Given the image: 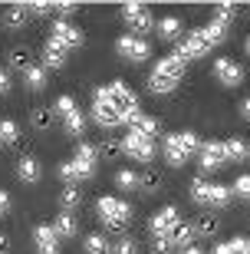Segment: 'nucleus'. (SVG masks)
I'll use <instances>...</instances> for the list:
<instances>
[{
  "mask_svg": "<svg viewBox=\"0 0 250 254\" xmlns=\"http://www.w3.org/2000/svg\"><path fill=\"white\" fill-rule=\"evenodd\" d=\"M3 251H7V238L0 235V254H3Z\"/></svg>",
  "mask_w": 250,
  "mask_h": 254,
  "instance_id": "nucleus-43",
  "label": "nucleus"
},
{
  "mask_svg": "<svg viewBox=\"0 0 250 254\" xmlns=\"http://www.w3.org/2000/svg\"><path fill=\"white\" fill-rule=\"evenodd\" d=\"M214 79L221 86H241L244 83V69H241V63L237 60H231V57H221V60H214Z\"/></svg>",
  "mask_w": 250,
  "mask_h": 254,
  "instance_id": "nucleus-14",
  "label": "nucleus"
},
{
  "mask_svg": "<svg viewBox=\"0 0 250 254\" xmlns=\"http://www.w3.org/2000/svg\"><path fill=\"white\" fill-rule=\"evenodd\" d=\"M178 225H181V215H178V208H175V205H165L155 218H151V235H155V238H158V235H171Z\"/></svg>",
  "mask_w": 250,
  "mask_h": 254,
  "instance_id": "nucleus-15",
  "label": "nucleus"
},
{
  "mask_svg": "<svg viewBox=\"0 0 250 254\" xmlns=\"http://www.w3.org/2000/svg\"><path fill=\"white\" fill-rule=\"evenodd\" d=\"M224 40H227V30L211 20L207 27L185 33V37L178 40V47H175L171 57H178L181 63H188V60H198V57H204V53H211V50L217 47V43H224Z\"/></svg>",
  "mask_w": 250,
  "mask_h": 254,
  "instance_id": "nucleus-1",
  "label": "nucleus"
},
{
  "mask_svg": "<svg viewBox=\"0 0 250 254\" xmlns=\"http://www.w3.org/2000/svg\"><path fill=\"white\" fill-rule=\"evenodd\" d=\"M53 113H56V109H47V106H37V109L30 113V123H33V129L47 132L50 126H53Z\"/></svg>",
  "mask_w": 250,
  "mask_h": 254,
  "instance_id": "nucleus-29",
  "label": "nucleus"
},
{
  "mask_svg": "<svg viewBox=\"0 0 250 254\" xmlns=\"http://www.w3.org/2000/svg\"><path fill=\"white\" fill-rule=\"evenodd\" d=\"M224 152H227V159H231V162H241V159H247V155H250V149H247V142H244V139L224 142Z\"/></svg>",
  "mask_w": 250,
  "mask_h": 254,
  "instance_id": "nucleus-31",
  "label": "nucleus"
},
{
  "mask_svg": "<svg viewBox=\"0 0 250 254\" xmlns=\"http://www.w3.org/2000/svg\"><path fill=\"white\" fill-rule=\"evenodd\" d=\"M234 20H237V7H231V3H217V10H214V23H221L224 30H231Z\"/></svg>",
  "mask_w": 250,
  "mask_h": 254,
  "instance_id": "nucleus-30",
  "label": "nucleus"
},
{
  "mask_svg": "<svg viewBox=\"0 0 250 254\" xmlns=\"http://www.w3.org/2000/svg\"><path fill=\"white\" fill-rule=\"evenodd\" d=\"M161 189V172L158 169H145L139 175V191H145V195H155V191Z\"/></svg>",
  "mask_w": 250,
  "mask_h": 254,
  "instance_id": "nucleus-23",
  "label": "nucleus"
},
{
  "mask_svg": "<svg viewBox=\"0 0 250 254\" xmlns=\"http://www.w3.org/2000/svg\"><path fill=\"white\" fill-rule=\"evenodd\" d=\"M93 123L102 126V129H115V126H122L119 109H115L102 93H96V99H93Z\"/></svg>",
  "mask_w": 250,
  "mask_h": 254,
  "instance_id": "nucleus-12",
  "label": "nucleus"
},
{
  "mask_svg": "<svg viewBox=\"0 0 250 254\" xmlns=\"http://www.w3.org/2000/svg\"><path fill=\"white\" fill-rule=\"evenodd\" d=\"M50 40H56L59 47H66V50H76L79 43H83V33L73 27V23H66V20H56L53 23V37Z\"/></svg>",
  "mask_w": 250,
  "mask_h": 254,
  "instance_id": "nucleus-16",
  "label": "nucleus"
},
{
  "mask_svg": "<svg viewBox=\"0 0 250 254\" xmlns=\"http://www.w3.org/2000/svg\"><path fill=\"white\" fill-rule=\"evenodd\" d=\"M10 86H13V83H10V73H7V69H0V96H7Z\"/></svg>",
  "mask_w": 250,
  "mask_h": 254,
  "instance_id": "nucleus-39",
  "label": "nucleus"
},
{
  "mask_svg": "<svg viewBox=\"0 0 250 254\" xmlns=\"http://www.w3.org/2000/svg\"><path fill=\"white\" fill-rule=\"evenodd\" d=\"M86 254H112V248L102 235H89L86 238Z\"/></svg>",
  "mask_w": 250,
  "mask_h": 254,
  "instance_id": "nucleus-33",
  "label": "nucleus"
},
{
  "mask_svg": "<svg viewBox=\"0 0 250 254\" xmlns=\"http://www.w3.org/2000/svg\"><path fill=\"white\" fill-rule=\"evenodd\" d=\"M168 238H171V248H191V241H195V225H191V221H181Z\"/></svg>",
  "mask_w": 250,
  "mask_h": 254,
  "instance_id": "nucleus-21",
  "label": "nucleus"
},
{
  "mask_svg": "<svg viewBox=\"0 0 250 254\" xmlns=\"http://www.w3.org/2000/svg\"><path fill=\"white\" fill-rule=\"evenodd\" d=\"M247 159H250V155H247Z\"/></svg>",
  "mask_w": 250,
  "mask_h": 254,
  "instance_id": "nucleus-46",
  "label": "nucleus"
},
{
  "mask_svg": "<svg viewBox=\"0 0 250 254\" xmlns=\"http://www.w3.org/2000/svg\"><path fill=\"white\" fill-rule=\"evenodd\" d=\"M17 123H10V119H3L0 123V145H10V142H17Z\"/></svg>",
  "mask_w": 250,
  "mask_h": 254,
  "instance_id": "nucleus-36",
  "label": "nucleus"
},
{
  "mask_svg": "<svg viewBox=\"0 0 250 254\" xmlns=\"http://www.w3.org/2000/svg\"><path fill=\"white\" fill-rule=\"evenodd\" d=\"M115 254H139V245L132 238H122L119 245H115Z\"/></svg>",
  "mask_w": 250,
  "mask_h": 254,
  "instance_id": "nucleus-38",
  "label": "nucleus"
},
{
  "mask_svg": "<svg viewBox=\"0 0 250 254\" xmlns=\"http://www.w3.org/2000/svg\"><path fill=\"white\" fill-rule=\"evenodd\" d=\"M214 254H250V241L247 238H231V241H221L214 248Z\"/></svg>",
  "mask_w": 250,
  "mask_h": 254,
  "instance_id": "nucleus-28",
  "label": "nucleus"
},
{
  "mask_svg": "<svg viewBox=\"0 0 250 254\" xmlns=\"http://www.w3.org/2000/svg\"><path fill=\"white\" fill-rule=\"evenodd\" d=\"M59 201H63L66 211H73V208L79 205V201H83V195H79V189H76V185H66V189L59 191Z\"/></svg>",
  "mask_w": 250,
  "mask_h": 254,
  "instance_id": "nucleus-35",
  "label": "nucleus"
},
{
  "mask_svg": "<svg viewBox=\"0 0 250 254\" xmlns=\"http://www.w3.org/2000/svg\"><path fill=\"white\" fill-rule=\"evenodd\" d=\"M7 211H10V195L0 191V215H7Z\"/></svg>",
  "mask_w": 250,
  "mask_h": 254,
  "instance_id": "nucleus-40",
  "label": "nucleus"
},
{
  "mask_svg": "<svg viewBox=\"0 0 250 254\" xmlns=\"http://www.w3.org/2000/svg\"><path fill=\"white\" fill-rule=\"evenodd\" d=\"M53 231H56L59 238H76V231H79V221H76L69 211H63V215L53 221Z\"/></svg>",
  "mask_w": 250,
  "mask_h": 254,
  "instance_id": "nucleus-22",
  "label": "nucleus"
},
{
  "mask_svg": "<svg viewBox=\"0 0 250 254\" xmlns=\"http://www.w3.org/2000/svg\"><path fill=\"white\" fill-rule=\"evenodd\" d=\"M96 211H99V218L105 221L109 231H125L129 221H132V208L115 195H102L99 201H96Z\"/></svg>",
  "mask_w": 250,
  "mask_h": 254,
  "instance_id": "nucleus-5",
  "label": "nucleus"
},
{
  "mask_svg": "<svg viewBox=\"0 0 250 254\" xmlns=\"http://www.w3.org/2000/svg\"><path fill=\"white\" fill-rule=\"evenodd\" d=\"M66 53H69V50L59 47L56 40H47V47H43V63H47L50 69H59V66L66 63Z\"/></svg>",
  "mask_w": 250,
  "mask_h": 254,
  "instance_id": "nucleus-19",
  "label": "nucleus"
},
{
  "mask_svg": "<svg viewBox=\"0 0 250 254\" xmlns=\"http://www.w3.org/2000/svg\"><path fill=\"white\" fill-rule=\"evenodd\" d=\"M17 179L27 182V185H37L40 182V162L33 159V155H23V159L17 162Z\"/></svg>",
  "mask_w": 250,
  "mask_h": 254,
  "instance_id": "nucleus-18",
  "label": "nucleus"
},
{
  "mask_svg": "<svg viewBox=\"0 0 250 254\" xmlns=\"http://www.w3.org/2000/svg\"><path fill=\"white\" fill-rule=\"evenodd\" d=\"M122 152L129 155V159L142 162V165H151V159H155V139H149V135H142V132H125V139H122Z\"/></svg>",
  "mask_w": 250,
  "mask_h": 254,
  "instance_id": "nucleus-8",
  "label": "nucleus"
},
{
  "mask_svg": "<svg viewBox=\"0 0 250 254\" xmlns=\"http://www.w3.org/2000/svg\"><path fill=\"white\" fill-rule=\"evenodd\" d=\"M53 109L63 116V126H66V132H69V135H83L86 119H83V113H79V106L73 103V96H59Z\"/></svg>",
  "mask_w": 250,
  "mask_h": 254,
  "instance_id": "nucleus-9",
  "label": "nucleus"
},
{
  "mask_svg": "<svg viewBox=\"0 0 250 254\" xmlns=\"http://www.w3.org/2000/svg\"><path fill=\"white\" fill-rule=\"evenodd\" d=\"M217 231H221V221L214 215H204V218L195 221V238H214Z\"/></svg>",
  "mask_w": 250,
  "mask_h": 254,
  "instance_id": "nucleus-25",
  "label": "nucleus"
},
{
  "mask_svg": "<svg viewBox=\"0 0 250 254\" xmlns=\"http://www.w3.org/2000/svg\"><path fill=\"white\" fill-rule=\"evenodd\" d=\"M53 10H59V13H63V17H69V13H73V3H53Z\"/></svg>",
  "mask_w": 250,
  "mask_h": 254,
  "instance_id": "nucleus-41",
  "label": "nucleus"
},
{
  "mask_svg": "<svg viewBox=\"0 0 250 254\" xmlns=\"http://www.w3.org/2000/svg\"><path fill=\"white\" fill-rule=\"evenodd\" d=\"M181 254H201V251H198V248H185V251H181Z\"/></svg>",
  "mask_w": 250,
  "mask_h": 254,
  "instance_id": "nucleus-44",
  "label": "nucleus"
},
{
  "mask_svg": "<svg viewBox=\"0 0 250 254\" xmlns=\"http://www.w3.org/2000/svg\"><path fill=\"white\" fill-rule=\"evenodd\" d=\"M234 195H241V198H250V175H241V179L234 182Z\"/></svg>",
  "mask_w": 250,
  "mask_h": 254,
  "instance_id": "nucleus-37",
  "label": "nucleus"
},
{
  "mask_svg": "<svg viewBox=\"0 0 250 254\" xmlns=\"http://www.w3.org/2000/svg\"><path fill=\"white\" fill-rule=\"evenodd\" d=\"M198 149H201V139H198L195 132H171L165 139V162L171 169H181Z\"/></svg>",
  "mask_w": 250,
  "mask_h": 254,
  "instance_id": "nucleus-3",
  "label": "nucleus"
},
{
  "mask_svg": "<svg viewBox=\"0 0 250 254\" xmlns=\"http://www.w3.org/2000/svg\"><path fill=\"white\" fill-rule=\"evenodd\" d=\"M115 185H119L122 191H135L139 189V175H135L132 169H122L119 175H115Z\"/></svg>",
  "mask_w": 250,
  "mask_h": 254,
  "instance_id": "nucleus-34",
  "label": "nucleus"
},
{
  "mask_svg": "<svg viewBox=\"0 0 250 254\" xmlns=\"http://www.w3.org/2000/svg\"><path fill=\"white\" fill-rule=\"evenodd\" d=\"M27 3H13V7H7L3 10V27L7 30H20L23 23H27Z\"/></svg>",
  "mask_w": 250,
  "mask_h": 254,
  "instance_id": "nucleus-20",
  "label": "nucleus"
},
{
  "mask_svg": "<svg viewBox=\"0 0 250 254\" xmlns=\"http://www.w3.org/2000/svg\"><path fill=\"white\" fill-rule=\"evenodd\" d=\"M102 155V159H109V162H115L122 155V139H102L99 142V149H96Z\"/></svg>",
  "mask_w": 250,
  "mask_h": 254,
  "instance_id": "nucleus-32",
  "label": "nucleus"
},
{
  "mask_svg": "<svg viewBox=\"0 0 250 254\" xmlns=\"http://www.w3.org/2000/svg\"><path fill=\"white\" fill-rule=\"evenodd\" d=\"M115 50H119L129 63H145V60L151 57V43H149V40H142V37H135V33H132V37H119Z\"/></svg>",
  "mask_w": 250,
  "mask_h": 254,
  "instance_id": "nucleus-11",
  "label": "nucleus"
},
{
  "mask_svg": "<svg viewBox=\"0 0 250 254\" xmlns=\"http://www.w3.org/2000/svg\"><path fill=\"white\" fill-rule=\"evenodd\" d=\"M227 162V152H224V142H201V149H198V165H201L204 175H211V172H217Z\"/></svg>",
  "mask_w": 250,
  "mask_h": 254,
  "instance_id": "nucleus-10",
  "label": "nucleus"
},
{
  "mask_svg": "<svg viewBox=\"0 0 250 254\" xmlns=\"http://www.w3.org/2000/svg\"><path fill=\"white\" fill-rule=\"evenodd\" d=\"M105 99H109L115 109H119V116H122V123L129 119L132 113H139V96L132 93V86H125L122 79H115V83H109V86H102L99 89Z\"/></svg>",
  "mask_w": 250,
  "mask_h": 254,
  "instance_id": "nucleus-6",
  "label": "nucleus"
},
{
  "mask_svg": "<svg viewBox=\"0 0 250 254\" xmlns=\"http://www.w3.org/2000/svg\"><path fill=\"white\" fill-rule=\"evenodd\" d=\"M33 241H37V251L40 254H59V235L53 231V225L33 228Z\"/></svg>",
  "mask_w": 250,
  "mask_h": 254,
  "instance_id": "nucleus-17",
  "label": "nucleus"
},
{
  "mask_svg": "<svg viewBox=\"0 0 250 254\" xmlns=\"http://www.w3.org/2000/svg\"><path fill=\"white\" fill-rule=\"evenodd\" d=\"M247 57H250V37H247Z\"/></svg>",
  "mask_w": 250,
  "mask_h": 254,
  "instance_id": "nucleus-45",
  "label": "nucleus"
},
{
  "mask_svg": "<svg viewBox=\"0 0 250 254\" xmlns=\"http://www.w3.org/2000/svg\"><path fill=\"white\" fill-rule=\"evenodd\" d=\"M241 116H244V119H250V96L241 103Z\"/></svg>",
  "mask_w": 250,
  "mask_h": 254,
  "instance_id": "nucleus-42",
  "label": "nucleus"
},
{
  "mask_svg": "<svg viewBox=\"0 0 250 254\" xmlns=\"http://www.w3.org/2000/svg\"><path fill=\"white\" fill-rule=\"evenodd\" d=\"M234 191L227 185H214V182H204V179H195L191 182V198L198 205H207V208H224L231 201Z\"/></svg>",
  "mask_w": 250,
  "mask_h": 254,
  "instance_id": "nucleus-7",
  "label": "nucleus"
},
{
  "mask_svg": "<svg viewBox=\"0 0 250 254\" xmlns=\"http://www.w3.org/2000/svg\"><path fill=\"white\" fill-rule=\"evenodd\" d=\"M10 66H13V69H20V73H27L30 66H37L33 63V53H30L27 47H17V50H10Z\"/></svg>",
  "mask_w": 250,
  "mask_h": 254,
  "instance_id": "nucleus-24",
  "label": "nucleus"
},
{
  "mask_svg": "<svg viewBox=\"0 0 250 254\" xmlns=\"http://www.w3.org/2000/svg\"><path fill=\"white\" fill-rule=\"evenodd\" d=\"M122 17H125V23H129L132 30H135V37H142V33H149L151 30V10L145 7V3H125L122 7Z\"/></svg>",
  "mask_w": 250,
  "mask_h": 254,
  "instance_id": "nucleus-13",
  "label": "nucleus"
},
{
  "mask_svg": "<svg viewBox=\"0 0 250 254\" xmlns=\"http://www.w3.org/2000/svg\"><path fill=\"white\" fill-rule=\"evenodd\" d=\"M23 83H27V89H33V93H37V89H43V86H47V66H30L27 73H23Z\"/></svg>",
  "mask_w": 250,
  "mask_h": 254,
  "instance_id": "nucleus-26",
  "label": "nucleus"
},
{
  "mask_svg": "<svg viewBox=\"0 0 250 254\" xmlns=\"http://www.w3.org/2000/svg\"><path fill=\"white\" fill-rule=\"evenodd\" d=\"M96 145H89V142H83L79 149H76V155L69 162H63L59 165V179L63 182H83V179H89L93 175V169H96Z\"/></svg>",
  "mask_w": 250,
  "mask_h": 254,
  "instance_id": "nucleus-4",
  "label": "nucleus"
},
{
  "mask_svg": "<svg viewBox=\"0 0 250 254\" xmlns=\"http://www.w3.org/2000/svg\"><path fill=\"white\" fill-rule=\"evenodd\" d=\"M181 76H185V63L178 57H165L161 63H155V69H151L149 76V89L151 93H171V89H178V83H181Z\"/></svg>",
  "mask_w": 250,
  "mask_h": 254,
  "instance_id": "nucleus-2",
  "label": "nucleus"
},
{
  "mask_svg": "<svg viewBox=\"0 0 250 254\" xmlns=\"http://www.w3.org/2000/svg\"><path fill=\"white\" fill-rule=\"evenodd\" d=\"M158 37L161 40H178L181 37V20L178 17H161L158 20Z\"/></svg>",
  "mask_w": 250,
  "mask_h": 254,
  "instance_id": "nucleus-27",
  "label": "nucleus"
}]
</instances>
